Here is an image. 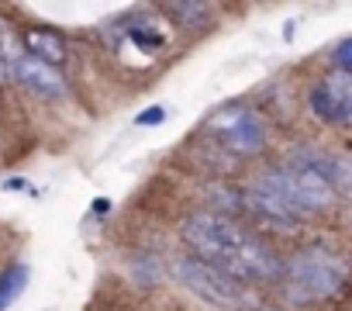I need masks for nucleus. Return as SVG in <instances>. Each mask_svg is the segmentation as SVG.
<instances>
[{"instance_id": "nucleus-1", "label": "nucleus", "mask_w": 352, "mask_h": 311, "mask_svg": "<svg viewBox=\"0 0 352 311\" xmlns=\"http://www.w3.org/2000/svg\"><path fill=\"white\" fill-rule=\"evenodd\" d=\"M184 242L190 246V256L218 266L242 287L252 280H273L280 277V259L276 253L256 239L242 222L232 215H214V211H194L184 218L180 228Z\"/></svg>"}, {"instance_id": "nucleus-2", "label": "nucleus", "mask_w": 352, "mask_h": 311, "mask_svg": "<svg viewBox=\"0 0 352 311\" xmlns=\"http://www.w3.org/2000/svg\"><path fill=\"white\" fill-rule=\"evenodd\" d=\"M280 283H283V297L290 304H318L342 290L345 263L321 242H311V246L297 249L287 266H280Z\"/></svg>"}, {"instance_id": "nucleus-3", "label": "nucleus", "mask_w": 352, "mask_h": 311, "mask_svg": "<svg viewBox=\"0 0 352 311\" xmlns=\"http://www.w3.org/2000/svg\"><path fill=\"white\" fill-rule=\"evenodd\" d=\"M294 204L300 208V215L311 222L314 215H324L338 204V194L331 187V173H328V160L314 149H297L290 152L283 167H276Z\"/></svg>"}, {"instance_id": "nucleus-4", "label": "nucleus", "mask_w": 352, "mask_h": 311, "mask_svg": "<svg viewBox=\"0 0 352 311\" xmlns=\"http://www.w3.org/2000/svg\"><path fill=\"white\" fill-rule=\"evenodd\" d=\"M208 131L221 149H228L232 156H242V160L245 156H259L270 142V125L263 121V114L239 104L214 111L208 118Z\"/></svg>"}, {"instance_id": "nucleus-5", "label": "nucleus", "mask_w": 352, "mask_h": 311, "mask_svg": "<svg viewBox=\"0 0 352 311\" xmlns=\"http://www.w3.org/2000/svg\"><path fill=\"white\" fill-rule=\"evenodd\" d=\"M242 201H245V208H249L252 215L266 218V222L276 225V228H297L300 222H307V218L300 215V208L294 204V197H290V191H287V184H283V177H280L276 167H273V170H263V173L245 187Z\"/></svg>"}, {"instance_id": "nucleus-6", "label": "nucleus", "mask_w": 352, "mask_h": 311, "mask_svg": "<svg viewBox=\"0 0 352 311\" xmlns=\"http://www.w3.org/2000/svg\"><path fill=\"white\" fill-rule=\"evenodd\" d=\"M176 280H180L190 294H197L204 304H214V308H232V304H242V294L245 287L239 280H232L228 273H221L218 266L197 259V256H180L173 266Z\"/></svg>"}, {"instance_id": "nucleus-7", "label": "nucleus", "mask_w": 352, "mask_h": 311, "mask_svg": "<svg viewBox=\"0 0 352 311\" xmlns=\"http://www.w3.org/2000/svg\"><path fill=\"white\" fill-rule=\"evenodd\" d=\"M307 104L314 111L318 121L324 125H349L352 118V73H328L321 76L311 94H307Z\"/></svg>"}, {"instance_id": "nucleus-8", "label": "nucleus", "mask_w": 352, "mask_h": 311, "mask_svg": "<svg viewBox=\"0 0 352 311\" xmlns=\"http://www.w3.org/2000/svg\"><path fill=\"white\" fill-rule=\"evenodd\" d=\"M8 76L14 80V83H21L25 90H32L35 97H42V100H59V97H66V76L59 73V69H52V66H45V63H38V59H32V56H21V59H14L11 66H8Z\"/></svg>"}, {"instance_id": "nucleus-9", "label": "nucleus", "mask_w": 352, "mask_h": 311, "mask_svg": "<svg viewBox=\"0 0 352 311\" xmlns=\"http://www.w3.org/2000/svg\"><path fill=\"white\" fill-rule=\"evenodd\" d=\"M18 39H21L25 56H32V59H38V63L52 66V69H59L69 59V45L56 28H21Z\"/></svg>"}, {"instance_id": "nucleus-10", "label": "nucleus", "mask_w": 352, "mask_h": 311, "mask_svg": "<svg viewBox=\"0 0 352 311\" xmlns=\"http://www.w3.org/2000/svg\"><path fill=\"white\" fill-rule=\"evenodd\" d=\"M25 287H28V266L25 263H11V266L0 270V311H8L21 297Z\"/></svg>"}, {"instance_id": "nucleus-11", "label": "nucleus", "mask_w": 352, "mask_h": 311, "mask_svg": "<svg viewBox=\"0 0 352 311\" xmlns=\"http://www.w3.org/2000/svg\"><path fill=\"white\" fill-rule=\"evenodd\" d=\"M166 14L176 18V25H201L211 14V4H162Z\"/></svg>"}, {"instance_id": "nucleus-12", "label": "nucleus", "mask_w": 352, "mask_h": 311, "mask_svg": "<svg viewBox=\"0 0 352 311\" xmlns=\"http://www.w3.org/2000/svg\"><path fill=\"white\" fill-rule=\"evenodd\" d=\"M128 35L145 49V52H155V49H162V35L159 32H152V28H142V25H131L128 28Z\"/></svg>"}, {"instance_id": "nucleus-13", "label": "nucleus", "mask_w": 352, "mask_h": 311, "mask_svg": "<svg viewBox=\"0 0 352 311\" xmlns=\"http://www.w3.org/2000/svg\"><path fill=\"white\" fill-rule=\"evenodd\" d=\"M331 63H335V69H338V73H352V39H342V42L335 45Z\"/></svg>"}, {"instance_id": "nucleus-14", "label": "nucleus", "mask_w": 352, "mask_h": 311, "mask_svg": "<svg viewBox=\"0 0 352 311\" xmlns=\"http://www.w3.org/2000/svg\"><path fill=\"white\" fill-rule=\"evenodd\" d=\"M162 121H166V107H162V104H152V107H145L142 114H135V125H138V128L162 125Z\"/></svg>"}, {"instance_id": "nucleus-15", "label": "nucleus", "mask_w": 352, "mask_h": 311, "mask_svg": "<svg viewBox=\"0 0 352 311\" xmlns=\"http://www.w3.org/2000/svg\"><path fill=\"white\" fill-rule=\"evenodd\" d=\"M4 191H14V194H21V191H25V194H35V187H32L25 177H11V180H4Z\"/></svg>"}, {"instance_id": "nucleus-16", "label": "nucleus", "mask_w": 352, "mask_h": 311, "mask_svg": "<svg viewBox=\"0 0 352 311\" xmlns=\"http://www.w3.org/2000/svg\"><path fill=\"white\" fill-rule=\"evenodd\" d=\"M90 211H94V215H107V211H111V201H107V197H97V201L90 204Z\"/></svg>"}, {"instance_id": "nucleus-17", "label": "nucleus", "mask_w": 352, "mask_h": 311, "mask_svg": "<svg viewBox=\"0 0 352 311\" xmlns=\"http://www.w3.org/2000/svg\"><path fill=\"white\" fill-rule=\"evenodd\" d=\"M4 76H8V66H4V63H0V80H4Z\"/></svg>"}]
</instances>
